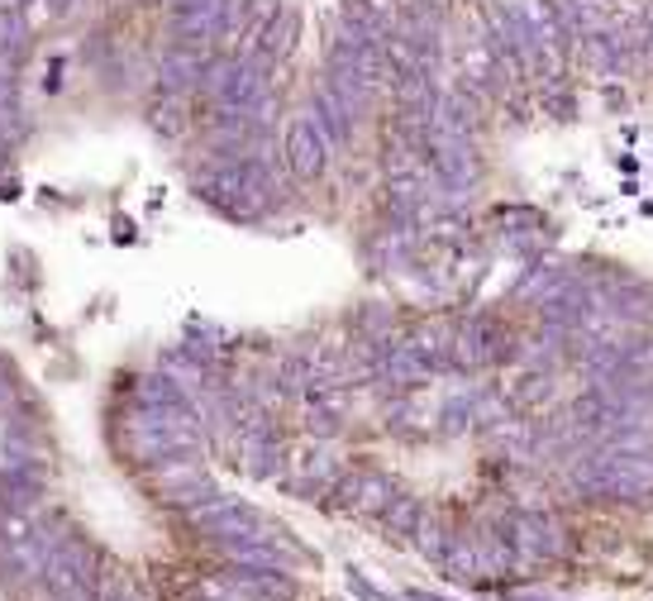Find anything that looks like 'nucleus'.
<instances>
[{
	"instance_id": "obj_1",
	"label": "nucleus",
	"mask_w": 653,
	"mask_h": 601,
	"mask_svg": "<svg viewBox=\"0 0 653 601\" xmlns=\"http://www.w3.org/2000/svg\"><path fill=\"white\" fill-rule=\"evenodd\" d=\"M411 601H439V597H425V592H415V597H411Z\"/></svg>"
}]
</instances>
